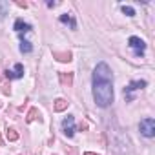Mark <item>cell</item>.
I'll return each instance as SVG.
<instances>
[{
  "mask_svg": "<svg viewBox=\"0 0 155 155\" xmlns=\"http://www.w3.org/2000/svg\"><path fill=\"white\" fill-rule=\"evenodd\" d=\"M84 155H97V153H91V151H86Z\"/></svg>",
  "mask_w": 155,
  "mask_h": 155,
  "instance_id": "cell-18",
  "label": "cell"
},
{
  "mask_svg": "<svg viewBox=\"0 0 155 155\" xmlns=\"http://www.w3.org/2000/svg\"><path fill=\"white\" fill-rule=\"evenodd\" d=\"M122 13H124L126 17H135V9H133L131 6H122Z\"/></svg>",
  "mask_w": 155,
  "mask_h": 155,
  "instance_id": "cell-16",
  "label": "cell"
},
{
  "mask_svg": "<svg viewBox=\"0 0 155 155\" xmlns=\"http://www.w3.org/2000/svg\"><path fill=\"white\" fill-rule=\"evenodd\" d=\"M139 130H140V133H142L144 137H148V139L155 137V120H153L151 117L142 119L140 124H139Z\"/></svg>",
  "mask_w": 155,
  "mask_h": 155,
  "instance_id": "cell-3",
  "label": "cell"
},
{
  "mask_svg": "<svg viewBox=\"0 0 155 155\" xmlns=\"http://www.w3.org/2000/svg\"><path fill=\"white\" fill-rule=\"evenodd\" d=\"M128 46L133 49V55H135L137 58H140V57L144 55V51H146V42H144L140 37H130Z\"/></svg>",
  "mask_w": 155,
  "mask_h": 155,
  "instance_id": "cell-2",
  "label": "cell"
},
{
  "mask_svg": "<svg viewBox=\"0 0 155 155\" xmlns=\"http://www.w3.org/2000/svg\"><path fill=\"white\" fill-rule=\"evenodd\" d=\"M20 51H22V53H31V51H33V44H31L29 40L22 38V40H20Z\"/></svg>",
  "mask_w": 155,
  "mask_h": 155,
  "instance_id": "cell-12",
  "label": "cell"
},
{
  "mask_svg": "<svg viewBox=\"0 0 155 155\" xmlns=\"http://www.w3.org/2000/svg\"><path fill=\"white\" fill-rule=\"evenodd\" d=\"M6 137H8V140H11V142L18 140V133H17L15 128H8V130H6Z\"/></svg>",
  "mask_w": 155,
  "mask_h": 155,
  "instance_id": "cell-14",
  "label": "cell"
},
{
  "mask_svg": "<svg viewBox=\"0 0 155 155\" xmlns=\"http://www.w3.org/2000/svg\"><path fill=\"white\" fill-rule=\"evenodd\" d=\"M8 8H9L8 2H0V18H4L8 15Z\"/></svg>",
  "mask_w": 155,
  "mask_h": 155,
  "instance_id": "cell-15",
  "label": "cell"
},
{
  "mask_svg": "<svg viewBox=\"0 0 155 155\" xmlns=\"http://www.w3.org/2000/svg\"><path fill=\"white\" fill-rule=\"evenodd\" d=\"M93 101L99 108H108L113 102V75L106 62H99L93 69Z\"/></svg>",
  "mask_w": 155,
  "mask_h": 155,
  "instance_id": "cell-1",
  "label": "cell"
},
{
  "mask_svg": "<svg viewBox=\"0 0 155 155\" xmlns=\"http://www.w3.org/2000/svg\"><path fill=\"white\" fill-rule=\"evenodd\" d=\"M0 81H2V77H0Z\"/></svg>",
  "mask_w": 155,
  "mask_h": 155,
  "instance_id": "cell-20",
  "label": "cell"
},
{
  "mask_svg": "<svg viewBox=\"0 0 155 155\" xmlns=\"http://www.w3.org/2000/svg\"><path fill=\"white\" fill-rule=\"evenodd\" d=\"M6 77L8 79H22L24 77V66L15 64V69H6Z\"/></svg>",
  "mask_w": 155,
  "mask_h": 155,
  "instance_id": "cell-6",
  "label": "cell"
},
{
  "mask_svg": "<svg viewBox=\"0 0 155 155\" xmlns=\"http://www.w3.org/2000/svg\"><path fill=\"white\" fill-rule=\"evenodd\" d=\"M60 22H62V24H69V28H71V29H77V20H75V18H73V15H69V13L60 15Z\"/></svg>",
  "mask_w": 155,
  "mask_h": 155,
  "instance_id": "cell-8",
  "label": "cell"
},
{
  "mask_svg": "<svg viewBox=\"0 0 155 155\" xmlns=\"http://www.w3.org/2000/svg\"><path fill=\"white\" fill-rule=\"evenodd\" d=\"M68 106H69V102H68L66 99H57L55 104H53V110H55V111H64Z\"/></svg>",
  "mask_w": 155,
  "mask_h": 155,
  "instance_id": "cell-10",
  "label": "cell"
},
{
  "mask_svg": "<svg viewBox=\"0 0 155 155\" xmlns=\"http://www.w3.org/2000/svg\"><path fill=\"white\" fill-rule=\"evenodd\" d=\"M35 119H38V120H40V111H38L37 108H31V110H29V113H28V119H26V120H28V122H33Z\"/></svg>",
  "mask_w": 155,
  "mask_h": 155,
  "instance_id": "cell-13",
  "label": "cell"
},
{
  "mask_svg": "<svg viewBox=\"0 0 155 155\" xmlns=\"http://www.w3.org/2000/svg\"><path fill=\"white\" fill-rule=\"evenodd\" d=\"M17 6H18V8H28V4H26V2H17Z\"/></svg>",
  "mask_w": 155,
  "mask_h": 155,
  "instance_id": "cell-17",
  "label": "cell"
},
{
  "mask_svg": "<svg viewBox=\"0 0 155 155\" xmlns=\"http://www.w3.org/2000/svg\"><path fill=\"white\" fill-rule=\"evenodd\" d=\"M53 57H55L57 60H60V62H69V60H71V53H69V51H64V53L53 51Z\"/></svg>",
  "mask_w": 155,
  "mask_h": 155,
  "instance_id": "cell-9",
  "label": "cell"
},
{
  "mask_svg": "<svg viewBox=\"0 0 155 155\" xmlns=\"http://www.w3.org/2000/svg\"><path fill=\"white\" fill-rule=\"evenodd\" d=\"M146 81H131L126 88H124V97H126V101L130 102V101H133V91H137V90H142V88H146Z\"/></svg>",
  "mask_w": 155,
  "mask_h": 155,
  "instance_id": "cell-4",
  "label": "cell"
},
{
  "mask_svg": "<svg viewBox=\"0 0 155 155\" xmlns=\"http://www.w3.org/2000/svg\"><path fill=\"white\" fill-rule=\"evenodd\" d=\"M62 131H64L66 137H73V135H75L77 126H75V117H73V115L64 117V120H62Z\"/></svg>",
  "mask_w": 155,
  "mask_h": 155,
  "instance_id": "cell-5",
  "label": "cell"
},
{
  "mask_svg": "<svg viewBox=\"0 0 155 155\" xmlns=\"http://www.w3.org/2000/svg\"><path fill=\"white\" fill-rule=\"evenodd\" d=\"M13 29H15L17 33H20V35H24V33L31 31V24L24 22L22 18H17V20H15V26H13Z\"/></svg>",
  "mask_w": 155,
  "mask_h": 155,
  "instance_id": "cell-7",
  "label": "cell"
},
{
  "mask_svg": "<svg viewBox=\"0 0 155 155\" xmlns=\"http://www.w3.org/2000/svg\"><path fill=\"white\" fill-rule=\"evenodd\" d=\"M60 82H62V86L69 88L73 82V73H60Z\"/></svg>",
  "mask_w": 155,
  "mask_h": 155,
  "instance_id": "cell-11",
  "label": "cell"
},
{
  "mask_svg": "<svg viewBox=\"0 0 155 155\" xmlns=\"http://www.w3.org/2000/svg\"><path fill=\"white\" fill-rule=\"evenodd\" d=\"M4 144V140H2V135H0V146H2Z\"/></svg>",
  "mask_w": 155,
  "mask_h": 155,
  "instance_id": "cell-19",
  "label": "cell"
}]
</instances>
